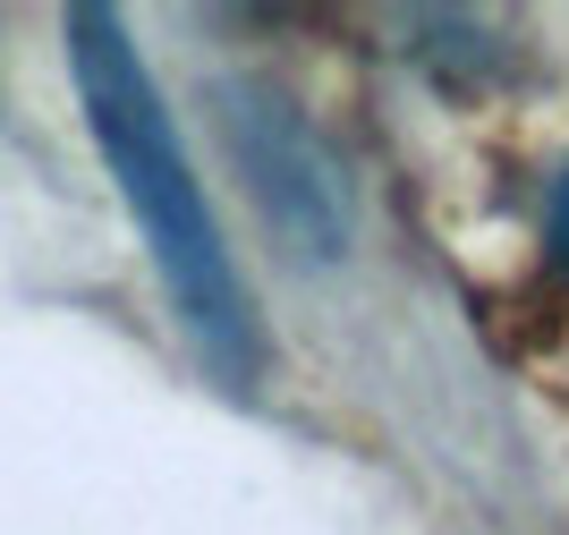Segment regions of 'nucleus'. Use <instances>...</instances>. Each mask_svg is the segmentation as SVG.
Here are the masks:
<instances>
[{
	"instance_id": "f257e3e1",
	"label": "nucleus",
	"mask_w": 569,
	"mask_h": 535,
	"mask_svg": "<svg viewBox=\"0 0 569 535\" xmlns=\"http://www.w3.org/2000/svg\"><path fill=\"white\" fill-rule=\"evenodd\" d=\"M69 69H77V93H86L102 162H111L119 196L137 212V230L153 247V264H162L170 298H179L188 340L247 392L263 374L256 298H247V280H238L230 247H221V221L204 205V179L188 170V145H179L162 93H153V77H144L137 43L119 34L111 9H69Z\"/></svg>"
},
{
	"instance_id": "f03ea898",
	"label": "nucleus",
	"mask_w": 569,
	"mask_h": 535,
	"mask_svg": "<svg viewBox=\"0 0 569 535\" xmlns=\"http://www.w3.org/2000/svg\"><path fill=\"white\" fill-rule=\"evenodd\" d=\"M545 230H552V264L569 273V179L552 187V221H545Z\"/></svg>"
}]
</instances>
